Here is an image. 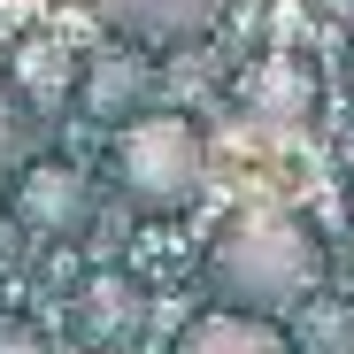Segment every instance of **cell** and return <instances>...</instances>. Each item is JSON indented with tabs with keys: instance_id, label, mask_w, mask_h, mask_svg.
Masks as SVG:
<instances>
[{
	"instance_id": "7a4b0ae2",
	"label": "cell",
	"mask_w": 354,
	"mask_h": 354,
	"mask_svg": "<svg viewBox=\"0 0 354 354\" xmlns=\"http://www.w3.org/2000/svg\"><path fill=\"white\" fill-rule=\"evenodd\" d=\"M208 169V147L185 115H139L115 131V177L139 208H185Z\"/></svg>"
},
{
	"instance_id": "8fae6325",
	"label": "cell",
	"mask_w": 354,
	"mask_h": 354,
	"mask_svg": "<svg viewBox=\"0 0 354 354\" xmlns=\"http://www.w3.org/2000/svg\"><path fill=\"white\" fill-rule=\"evenodd\" d=\"M316 8H324L331 24H346V31H354V0H316Z\"/></svg>"
},
{
	"instance_id": "52a82bcc",
	"label": "cell",
	"mask_w": 354,
	"mask_h": 354,
	"mask_svg": "<svg viewBox=\"0 0 354 354\" xmlns=\"http://www.w3.org/2000/svg\"><path fill=\"white\" fill-rule=\"evenodd\" d=\"M100 16L139 31V39H154V46H177V39L208 31L223 16V0H100Z\"/></svg>"
},
{
	"instance_id": "7c38bea8",
	"label": "cell",
	"mask_w": 354,
	"mask_h": 354,
	"mask_svg": "<svg viewBox=\"0 0 354 354\" xmlns=\"http://www.w3.org/2000/svg\"><path fill=\"white\" fill-rule=\"evenodd\" d=\"M346 93H354V62H346Z\"/></svg>"
},
{
	"instance_id": "ba28073f",
	"label": "cell",
	"mask_w": 354,
	"mask_h": 354,
	"mask_svg": "<svg viewBox=\"0 0 354 354\" xmlns=\"http://www.w3.org/2000/svg\"><path fill=\"white\" fill-rule=\"evenodd\" d=\"M85 316H93V331L100 339H115L131 316H139V292L124 285V277H93V292H85Z\"/></svg>"
},
{
	"instance_id": "3957f363",
	"label": "cell",
	"mask_w": 354,
	"mask_h": 354,
	"mask_svg": "<svg viewBox=\"0 0 354 354\" xmlns=\"http://www.w3.org/2000/svg\"><path fill=\"white\" fill-rule=\"evenodd\" d=\"M93 216V185L70 169V162H31L16 177V223L39 231V239H77Z\"/></svg>"
},
{
	"instance_id": "30bf717a",
	"label": "cell",
	"mask_w": 354,
	"mask_h": 354,
	"mask_svg": "<svg viewBox=\"0 0 354 354\" xmlns=\"http://www.w3.org/2000/svg\"><path fill=\"white\" fill-rule=\"evenodd\" d=\"M316 354H346V316H316Z\"/></svg>"
},
{
	"instance_id": "8992f818",
	"label": "cell",
	"mask_w": 354,
	"mask_h": 354,
	"mask_svg": "<svg viewBox=\"0 0 354 354\" xmlns=\"http://www.w3.org/2000/svg\"><path fill=\"white\" fill-rule=\"evenodd\" d=\"M239 100H247V115H262V124H301V115L316 108V77L292 62V54H262V62L247 70V85H239Z\"/></svg>"
},
{
	"instance_id": "9c48e42d",
	"label": "cell",
	"mask_w": 354,
	"mask_h": 354,
	"mask_svg": "<svg viewBox=\"0 0 354 354\" xmlns=\"http://www.w3.org/2000/svg\"><path fill=\"white\" fill-rule=\"evenodd\" d=\"M8 162H16V108H8V85H0V185H8Z\"/></svg>"
},
{
	"instance_id": "277c9868",
	"label": "cell",
	"mask_w": 354,
	"mask_h": 354,
	"mask_svg": "<svg viewBox=\"0 0 354 354\" xmlns=\"http://www.w3.org/2000/svg\"><path fill=\"white\" fill-rule=\"evenodd\" d=\"M77 100H85L93 124H115V131L139 124L147 100H154V70H147V54H93V70H85Z\"/></svg>"
},
{
	"instance_id": "5b68a950",
	"label": "cell",
	"mask_w": 354,
	"mask_h": 354,
	"mask_svg": "<svg viewBox=\"0 0 354 354\" xmlns=\"http://www.w3.org/2000/svg\"><path fill=\"white\" fill-rule=\"evenodd\" d=\"M177 354H292V339L277 331V316H254V308H208L185 339H177Z\"/></svg>"
},
{
	"instance_id": "6da1fadb",
	"label": "cell",
	"mask_w": 354,
	"mask_h": 354,
	"mask_svg": "<svg viewBox=\"0 0 354 354\" xmlns=\"http://www.w3.org/2000/svg\"><path fill=\"white\" fill-rule=\"evenodd\" d=\"M208 277L231 308H254V316H292L316 301L324 285V239L301 216H239L216 239Z\"/></svg>"
}]
</instances>
